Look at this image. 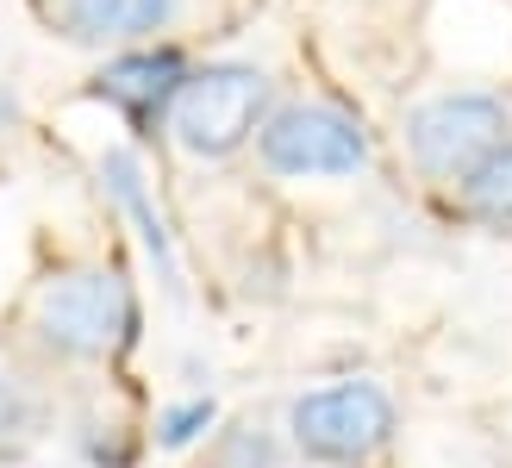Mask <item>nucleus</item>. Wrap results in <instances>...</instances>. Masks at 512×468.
Masks as SVG:
<instances>
[{"mask_svg":"<svg viewBox=\"0 0 512 468\" xmlns=\"http://www.w3.org/2000/svg\"><path fill=\"white\" fill-rule=\"evenodd\" d=\"M32 337L63 362H113L138 337V300L119 269H69L44 281L32 306Z\"/></svg>","mask_w":512,"mask_h":468,"instance_id":"1","label":"nucleus"},{"mask_svg":"<svg viewBox=\"0 0 512 468\" xmlns=\"http://www.w3.org/2000/svg\"><path fill=\"white\" fill-rule=\"evenodd\" d=\"M394 394L381 381H331L288 406V437L306 462L325 468H375L394 444Z\"/></svg>","mask_w":512,"mask_h":468,"instance_id":"2","label":"nucleus"},{"mask_svg":"<svg viewBox=\"0 0 512 468\" xmlns=\"http://www.w3.org/2000/svg\"><path fill=\"white\" fill-rule=\"evenodd\" d=\"M269 119V75L250 69V63H213V69H194L182 94L169 107V132L188 156H219L244 150Z\"/></svg>","mask_w":512,"mask_h":468,"instance_id":"3","label":"nucleus"},{"mask_svg":"<svg viewBox=\"0 0 512 468\" xmlns=\"http://www.w3.org/2000/svg\"><path fill=\"white\" fill-rule=\"evenodd\" d=\"M512 144V113L494 94H431L406 113V150L431 181H463Z\"/></svg>","mask_w":512,"mask_h":468,"instance_id":"4","label":"nucleus"},{"mask_svg":"<svg viewBox=\"0 0 512 468\" xmlns=\"http://www.w3.org/2000/svg\"><path fill=\"white\" fill-rule=\"evenodd\" d=\"M256 150L275 175H294V181L369 169V132L350 113L325 107V100H294V107L269 113L263 132H256Z\"/></svg>","mask_w":512,"mask_h":468,"instance_id":"5","label":"nucleus"},{"mask_svg":"<svg viewBox=\"0 0 512 468\" xmlns=\"http://www.w3.org/2000/svg\"><path fill=\"white\" fill-rule=\"evenodd\" d=\"M182 82H188V63L175 57V50H125V57H113L94 75V94L113 100L125 119L150 125V119H163L175 107Z\"/></svg>","mask_w":512,"mask_h":468,"instance_id":"6","label":"nucleus"},{"mask_svg":"<svg viewBox=\"0 0 512 468\" xmlns=\"http://www.w3.org/2000/svg\"><path fill=\"white\" fill-rule=\"evenodd\" d=\"M100 181H107V194L119 200V213L138 225V238H144V250H150V263H157L163 288H169V294H182V263H175V244H169L163 213L150 206V188H144L138 156H132V150H107V156H100Z\"/></svg>","mask_w":512,"mask_h":468,"instance_id":"7","label":"nucleus"},{"mask_svg":"<svg viewBox=\"0 0 512 468\" xmlns=\"http://www.w3.org/2000/svg\"><path fill=\"white\" fill-rule=\"evenodd\" d=\"M175 19V0H63V25L82 44H138Z\"/></svg>","mask_w":512,"mask_h":468,"instance_id":"8","label":"nucleus"},{"mask_svg":"<svg viewBox=\"0 0 512 468\" xmlns=\"http://www.w3.org/2000/svg\"><path fill=\"white\" fill-rule=\"evenodd\" d=\"M463 206H469L481 225H494V231L512 225V144H500L488 163L463 181Z\"/></svg>","mask_w":512,"mask_h":468,"instance_id":"9","label":"nucleus"},{"mask_svg":"<svg viewBox=\"0 0 512 468\" xmlns=\"http://www.w3.org/2000/svg\"><path fill=\"white\" fill-rule=\"evenodd\" d=\"M213 425H219V400H213V394L175 400V406L157 412V444H163V450H194Z\"/></svg>","mask_w":512,"mask_h":468,"instance_id":"10","label":"nucleus"},{"mask_svg":"<svg viewBox=\"0 0 512 468\" xmlns=\"http://www.w3.org/2000/svg\"><path fill=\"white\" fill-rule=\"evenodd\" d=\"M38 425H44L38 400L25 394L13 375H0V456H19V450L38 437Z\"/></svg>","mask_w":512,"mask_h":468,"instance_id":"11","label":"nucleus"},{"mask_svg":"<svg viewBox=\"0 0 512 468\" xmlns=\"http://www.w3.org/2000/svg\"><path fill=\"white\" fill-rule=\"evenodd\" d=\"M275 462H281V450L263 425H232L219 437V468H275Z\"/></svg>","mask_w":512,"mask_h":468,"instance_id":"12","label":"nucleus"},{"mask_svg":"<svg viewBox=\"0 0 512 468\" xmlns=\"http://www.w3.org/2000/svg\"><path fill=\"white\" fill-rule=\"evenodd\" d=\"M7 125H19V100L0 88V132H7Z\"/></svg>","mask_w":512,"mask_h":468,"instance_id":"13","label":"nucleus"}]
</instances>
